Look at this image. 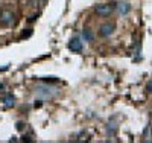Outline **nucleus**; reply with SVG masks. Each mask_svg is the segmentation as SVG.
Wrapping results in <instances>:
<instances>
[{
  "label": "nucleus",
  "instance_id": "obj_1",
  "mask_svg": "<svg viewBox=\"0 0 152 143\" xmlns=\"http://www.w3.org/2000/svg\"><path fill=\"white\" fill-rule=\"evenodd\" d=\"M114 8H116V5H113V3H102V5L94 6V12L99 17H110L113 14Z\"/></svg>",
  "mask_w": 152,
  "mask_h": 143
},
{
  "label": "nucleus",
  "instance_id": "obj_2",
  "mask_svg": "<svg viewBox=\"0 0 152 143\" xmlns=\"http://www.w3.org/2000/svg\"><path fill=\"white\" fill-rule=\"evenodd\" d=\"M15 23V15L14 12L9 9H3L0 12V24L2 26H12Z\"/></svg>",
  "mask_w": 152,
  "mask_h": 143
},
{
  "label": "nucleus",
  "instance_id": "obj_3",
  "mask_svg": "<svg viewBox=\"0 0 152 143\" xmlns=\"http://www.w3.org/2000/svg\"><path fill=\"white\" fill-rule=\"evenodd\" d=\"M69 49L72 50V52H81L82 50V41L79 40L78 37H75V38H72V40L69 41Z\"/></svg>",
  "mask_w": 152,
  "mask_h": 143
},
{
  "label": "nucleus",
  "instance_id": "obj_4",
  "mask_svg": "<svg viewBox=\"0 0 152 143\" xmlns=\"http://www.w3.org/2000/svg\"><path fill=\"white\" fill-rule=\"evenodd\" d=\"M114 23H105V24H102V28H100V31H99V34L102 35V37H110L113 32H114Z\"/></svg>",
  "mask_w": 152,
  "mask_h": 143
},
{
  "label": "nucleus",
  "instance_id": "obj_5",
  "mask_svg": "<svg viewBox=\"0 0 152 143\" xmlns=\"http://www.w3.org/2000/svg\"><path fill=\"white\" fill-rule=\"evenodd\" d=\"M14 103H15V99L12 95H5L3 96V105L6 108H11V107H14Z\"/></svg>",
  "mask_w": 152,
  "mask_h": 143
},
{
  "label": "nucleus",
  "instance_id": "obj_6",
  "mask_svg": "<svg viewBox=\"0 0 152 143\" xmlns=\"http://www.w3.org/2000/svg\"><path fill=\"white\" fill-rule=\"evenodd\" d=\"M116 9L120 12L122 15H125V14H128V12H129L131 6H129L128 3H117V5H116Z\"/></svg>",
  "mask_w": 152,
  "mask_h": 143
},
{
  "label": "nucleus",
  "instance_id": "obj_7",
  "mask_svg": "<svg viewBox=\"0 0 152 143\" xmlns=\"http://www.w3.org/2000/svg\"><path fill=\"white\" fill-rule=\"evenodd\" d=\"M143 140H145V142H151V140H152V126H151V125H148L146 129H145Z\"/></svg>",
  "mask_w": 152,
  "mask_h": 143
},
{
  "label": "nucleus",
  "instance_id": "obj_8",
  "mask_svg": "<svg viewBox=\"0 0 152 143\" xmlns=\"http://www.w3.org/2000/svg\"><path fill=\"white\" fill-rule=\"evenodd\" d=\"M82 37H84V40H85V41H93V38H94L93 32L88 29V28H85V29L82 31Z\"/></svg>",
  "mask_w": 152,
  "mask_h": 143
},
{
  "label": "nucleus",
  "instance_id": "obj_9",
  "mask_svg": "<svg viewBox=\"0 0 152 143\" xmlns=\"http://www.w3.org/2000/svg\"><path fill=\"white\" fill-rule=\"evenodd\" d=\"M146 88H148V90H149V92L152 93V78H151V81H149V82L146 84Z\"/></svg>",
  "mask_w": 152,
  "mask_h": 143
},
{
  "label": "nucleus",
  "instance_id": "obj_10",
  "mask_svg": "<svg viewBox=\"0 0 152 143\" xmlns=\"http://www.w3.org/2000/svg\"><path fill=\"white\" fill-rule=\"evenodd\" d=\"M43 2H46V0H43Z\"/></svg>",
  "mask_w": 152,
  "mask_h": 143
}]
</instances>
